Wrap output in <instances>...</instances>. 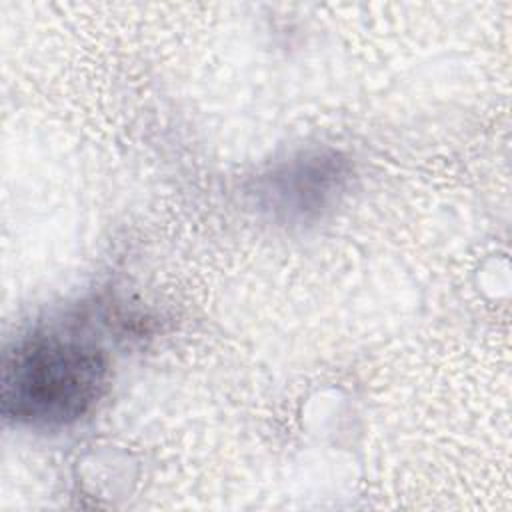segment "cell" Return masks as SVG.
Wrapping results in <instances>:
<instances>
[{
  "label": "cell",
  "instance_id": "cell-1",
  "mask_svg": "<svg viewBox=\"0 0 512 512\" xmlns=\"http://www.w3.org/2000/svg\"><path fill=\"white\" fill-rule=\"evenodd\" d=\"M110 360L96 342L36 332L6 350L2 360V414L32 428H62L88 416L108 388Z\"/></svg>",
  "mask_w": 512,
  "mask_h": 512
},
{
  "label": "cell",
  "instance_id": "cell-2",
  "mask_svg": "<svg viewBox=\"0 0 512 512\" xmlns=\"http://www.w3.org/2000/svg\"><path fill=\"white\" fill-rule=\"evenodd\" d=\"M348 182V160L332 150H316L258 176L254 198L256 206L276 222L308 224L338 204Z\"/></svg>",
  "mask_w": 512,
  "mask_h": 512
}]
</instances>
